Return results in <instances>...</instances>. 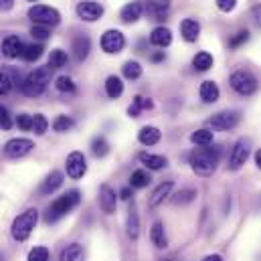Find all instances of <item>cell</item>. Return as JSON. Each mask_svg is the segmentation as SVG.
I'll return each mask as SVG.
<instances>
[{
    "mask_svg": "<svg viewBox=\"0 0 261 261\" xmlns=\"http://www.w3.org/2000/svg\"><path fill=\"white\" fill-rule=\"evenodd\" d=\"M221 160V148L219 146H200L195 148L189 156V164L198 176H211L217 170V164Z\"/></svg>",
    "mask_w": 261,
    "mask_h": 261,
    "instance_id": "6da1fadb",
    "label": "cell"
},
{
    "mask_svg": "<svg viewBox=\"0 0 261 261\" xmlns=\"http://www.w3.org/2000/svg\"><path fill=\"white\" fill-rule=\"evenodd\" d=\"M51 83V69L49 67H39V69H35V71H31L22 81H20V91L24 93V95H29V97H37V95H41L45 89H47V85Z\"/></svg>",
    "mask_w": 261,
    "mask_h": 261,
    "instance_id": "7a4b0ae2",
    "label": "cell"
},
{
    "mask_svg": "<svg viewBox=\"0 0 261 261\" xmlns=\"http://www.w3.org/2000/svg\"><path fill=\"white\" fill-rule=\"evenodd\" d=\"M79 200H81L79 191H67L65 195L57 196V198L51 202V206L47 208L45 221H47V223H57L61 217L69 215V213L79 204Z\"/></svg>",
    "mask_w": 261,
    "mask_h": 261,
    "instance_id": "3957f363",
    "label": "cell"
},
{
    "mask_svg": "<svg viewBox=\"0 0 261 261\" xmlns=\"http://www.w3.org/2000/svg\"><path fill=\"white\" fill-rule=\"evenodd\" d=\"M39 223V211L37 208H29L24 213H20L14 221H12V227H10V233H12V239L14 241H27L31 237V233L35 231Z\"/></svg>",
    "mask_w": 261,
    "mask_h": 261,
    "instance_id": "277c9868",
    "label": "cell"
},
{
    "mask_svg": "<svg viewBox=\"0 0 261 261\" xmlns=\"http://www.w3.org/2000/svg\"><path fill=\"white\" fill-rule=\"evenodd\" d=\"M229 83H231L233 91L239 93V95H243V97L253 95V93L257 91V87H259L257 77H255L251 71H245V69L235 71V73L229 77Z\"/></svg>",
    "mask_w": 261,
    "mask_h": 261,
    "instance_id": "5b68a950",
    "label": "cell"
},
{
    "mask_svg": "<svg viewBox=\"0 0 261 261\" xmlns=\"http://www.w3.org/2000/svg\"><path fill=\"white\" fill-rule=\"evenodd\" d=\"M29 18L35 24H43V27H55L61 22V14L57 8L47 6V4H35L29 8Z\"/></svg>",
    "mask_w": 261,
    "mask_h": 261,
    "instance_id": "8992f818",
    "label": "cell"
},
{
    "mask_svg": "<svg viewBox=\"0 0 261 261\" xmlns=\"http://www.w3.org/2000/svg\"><path fill=\"white\" fill-rule=\"evenodd\" d=\"M249 154H251V140H249V138H239V140L233 144V148H231L229 168H231V170H239V168L247 162Z\"/></svg>",
    "mask_w": 261,
    "mask_h": 261,
    "instance_id": "52a82bcc",
    "label": "cell"
},
{
    "mask_svg": "<svg viewBox=\"0 0 261 261\" xmlns=\"http://www.w3.org/2000/svg\"><path fill=\"white\" fill-rule=\"evenodd\" d=\"M239 120H241V114H239V112H235V110H223V112H217V114L208 120V124L213 126V130L227 132V130L237 128Z\"/></svg>",
    "mask_w": 261,
    "mask_h": 261,
    "instance_id": "ba28073f",
    "label": "cell"
},
{
    "mask_svg": "<svg viewBox=\"0 0 261 261\" xmlns=\"http://www.w3.org/2000/svg\"><path fill=\"white\" fill-rule=\"evenodd\" d=\"M35 148V142L29 138H12L4 144V156L6 158H22L31 154Z\"/></svg>",
    "mask_w": 261,
    "mask_h": 261,
    "instance_id": "9c48e42d",
    "label": "cell"
},
{
    "mask_svg": "<svg viewBox=\"0 0 261 261\" xmlns=\"http://www.w3.org/2000/svg\"><path fill=\"white\" fill-rule=\"evenodd\" d=\"M65 170L73 180H79V178H83V176H85V172H87V160H85L83 152L75 150V152H71V154L67 156Z\"/></svg>",
    "mask_w": 261,
    "mask_h": 261,
    "instance_id": "30bf717a",
    "label": "cell"
},
{
    "mask_svg": "<svg viewBox=\"0 0 261 261\" xmlns=\"http://www.w3.org/2000/svg\"><path fill=\"white\" fill-rule=\"evenodd\" d=\"M126 47V37L122 35V31H116V29H110L101 35V49L108 53V55H116L120 53L122 49Z\"/></svg>",
    "mask_w": 261,
    "mask_h": 261,
    "instance_id": "8fae6325",
    "label": "cell"
},
{
    "mask_svg": "<svg viewBox=\"0 0 261 261\" xmlns=\"http://www.w3.org/2000/svg\"><path fill=\"white\" fill-rule=\"evenodd\" d=\"M77 14H79V18H83L87 22H95L103 16V6L95 0H83L77 4Z\"/></svg>",
    "mask_w": 261,
    "mask_h": 261,
    "instance_id": "7c38bea8",
    "label": "cell"
},
{
    "mask_svg": "<svg viewBox=\"0 0 261 261\" xmlns=\"http://www.w3.org/2000/svg\"><path fill=\"white\" fill-rule=\"evenodd\" d=\"M116 206H118V195H116V191L110 185H101V189H99V208L106 215H114L116 213Z\"/></svg>",
    "mask_w": 261,
    "mask_h": 261,
    "instance_id": "4fadbf2b",
    "label": "cell"
},
{
    "mask_svg": "<svg viewBox=\"0 0 261 261\" xmlns=\"http://www.w3.org/2000/svg\"><path fill=\"white\" fill-rule=\"evenodd\" d=\"M170 10V0H146V14L152 20H164Z\"/></svg>",
    "mask_w": 261,
    "mask_h": 261,
    "instance_id": "5bb4252c",
    "label": "cell"
},
{
    "mask_svg": "<svg viewBox=\"0 0 261 261\" xmlns=\"http://www.w3.org/2000/svg\"><path fill=\"white\" fill-rule=\"evenodd\" d=\"M22 51H24V45H22V41L16 35H10V37H6L2 41V53H4V57L16 59V57H22Z\"/></svg>",
    "mask_w": 261,
    "mask_h": 261,
    "instance_id": "9a60e30c",
    "label": "cell"
},
{
    "mask_svg": "<svg viewBox=\"0 0 261 261\" xmlns=\"http://www.w3.org/2000/svg\"><path fill=\"white\" fill-rule=\"evenodd\" d=\"M73 51H75V59L77 61H85L89 57V51H91V41L87 35H77L73 39Z\"/></svg>",
    "mask_w": 261,
    "mask_h": 261,
    "instance_id": "2e32d148",
    "label": "cell"
},
{
    "mask_svg": "<svg viewBox=\"0 0 261 261\" xmlns=\"http://www.w3.org/2000/svg\"><path fill=\"white\" fill-rule=\"evenodd\" d=\"M172 189H174V182H172V180L160 182V185L154 189L152 196H150V206H158V204H162L168 196L172 195Z\"/></svg>",
    "mask_w": 261,
    "mask_h": 261,
    "instance_id": "e0dca14e",
    "label": "cell"
},
{
    "mask_svg": "<svg viewBox=\"0 0 261 261\" xmlns=\"http://www.w3.org/2000/svg\"><path fill=\"white\" fill-rule=\"evenodd\" d=\"M180 35H182V39H185L187 43H195L196 39H198V35H200V24H198V20H195V18H185V20L180 22Z\"/></svg>",
    "mask_w": 261,
    "mask_h": 261,
    "instance_id": "ac0fdd59",
    "label": "cell"
},
{
    "mask_svg": "<svg viewBox=\"0 0 261 261\" xmlns=\"http://www.w3.org/2000/svg\"><path fill=\"white\" fill-rule=\"evenodd\" d=\"M150 43H152L154 47H160V49L168 47V45L172 43V33H170V29H166V27H156V29L150 33Z\"/></svg>",
    "mask_w": 261,
    "mask_h": 261,
    "instance_id": "d6986e66",
    "label": "cell"
},
{
    "mask_svg": "<svg viewBox=\"0 0 261 261\" xmlns=\"http://www.w3.org/2000/svg\"><path fill=\"white\" fill-rule=\"evenodd\" d=\"M198 93H200V99L204 103H215L221 97V89H219V85L215 81H202Z\"/></svg>",
    "mask_w": 261,
    "mask_h": 261,
    "instance_id": "ffe728a7",
    "label": "cell"
},
{
    "mask_svg": "<svg viewBox=\"0 0 261 261\" xmlns=\"http://www.w3.org/2000/svg\"><path fill=\"white\" fill-rule=\"evenodd\" d=\"M150 243L156 247V249H166L168 247V239H166V231H164V225L160 221H156L150 229Z\"/></svg>",
    "mask_w": 261,
    "mask_h": 261,
    "instance_id": "44dd1931",
    "label": "cell"
},
{
    "mask_svg": "<svg viewBox=\"0 0 261 261\" xmlns=\"http://www.w3.org/2000/svg\"><path fill=\"white\" fill-rule=\"evenodd\" d=\"M140 162L148 168V170H160V168H164L166 164H168V160H166V156H160V154H150V152H142L140 156Z\"/></svg>",
    "mask_w": 261,
    "mask_h": 261,
    "instance_id": "7402d4cb",
    "label": "cell"
},
{
    "mask_svg": "<svg viewBox=\"0 0 261 261\" xmlns=\"http://www.w3.org/2000/svg\"><path fill=\"white\" fill-rule=\"evenodd\" d=\"M160 138H162V132L158 130L156 126H144L142 130L138 132V140L144 146H154V144L160 142Z\"/></svg>",
    "mask_w": 261,
    "mask_h": 261,
    "instance_id": "603a6c76",
    "label": "cell"
},
{
    "mask_svg": "<svg viewBox=\"0 0 261 261\" xmlns=\"http://www.w3.org/2000/svg\"><path fill=\"white\" fill-rule=\"evenodd\" d=\"M61 185H63V174H61L59 170H53V172L43 180V185H41V195H51V193H55Z\"/></svg>",
    "mask_w": 261,
    "mask_h": 261,
    "instance_id": "cb8c5ba5",
    "label": "cell"
},
{
    "mask_svg": "<svg viewBox=\"0 0 261 261\" xmlns=\"http://www.w3.org/2000/svg\"><path fill=\"white\" fill-rule=\"evenodd\" d=\"M142 12H144V6L140 4V2H128L124 8H122V12H120V16H122V20L124 22H136L140 16H142Z\"/></svg>",
    "mask_w": 261,
    "mask_h": 261,
    "instance_id": "d4e9b609",
    "label": "cell"
},
{
    "mask_svg": "<svg viewBox=\"0 0 261 261\" xmlns=\"http://www.w3.org/2000/svg\"><path fill=\"white\" fill-rule=\"evenodd\" d=\"M85 259V251H83V245L79 243H69L65 249L61 251L59 261H83Z\"/></svg>",
    "mask_w": 261,
    "mask_h": 261,
    "instance_id": "484cf974",
    "label": "cell"
},
{
    "mask_svg": "<svg viewBox=\"0 0 261 261\" xmlns=\"http://www.w3.org/2000/svg\"><path fill=\"white\" fill-rule=\"evenodd\" d=\"M106 93H108L110 99H118L124 93V83H122V79L118 75H110L106 79Z\"/></svg>",
    "mask_w": 261,
    "mask_h": 261,
    "instance_id": "4316f807",
    "label": "cell"
},
{
    "mask_svg": "<svg viewBox=\"0 0 261 261\" xmlns=\"http://www.w3.org/2000/svg\"><path fill=\"white\" fill-rule=\"evenodd\" d=\"M140 235V217H138V208L132 202L130 211H128V237L132 241H136Z\"/></svg>",
    "mask_w": 261,
    "mask_h": 261,
    "instance_id": "83f0119b",
    "label": "cell"
},
{
    "mask_svg": "<svg viewBox=\"0 0 261 261\" xmlns=\"http://www.w3.org/2000/svg\"><path fill=\"white\" fill-rule=\"evenodd\" d=\"M91 152H93L95 158H103V156H108V152H110V144H108V140H106L103 136H95V138L91 140Z\"/></svg>",
    "mask_w": 261,
    "mask_h": 261,
    "instance_id": "f1b7e54d",
    "label": "cell"
},
{
    "mask_svg": "<svg viewBox=\"0 0 261 261\" xmlns=\"http://www.w3.org/2000/svg\"><path fill=\"white\" fill-rule=\"evenodd\" d=\"M213 140H215V134L211 130H204V128L191 134V142H193L195 146H211Z\"/></svg>",
    "mask_w": 261,
    "mask_h": 261,
    "instance_id": "f546056e",
    "label": "cell"
},
{
    "mask_svg": "<svg viewBox=\"0 0 261 261\" xmlns=\"http://www.w3.org/2000/svg\"><path fill=\"white\" fill-rule=\"evenodd\" d=\"M193 67H195L196 71H208V69L213 67V55H211L208 51L196 53L195 59H193Z\"/></svg>",
    "mask_w": 261,
    "mask_h": 261,
    "instance_id": "4dcf8cb0",
    "label": "cell"
},
{
    "mask_svg": "<svg viewBox=\"0 0 261 261\" xmlns=\"http://www.w3.org/2000/svg\"><path fill=\"white\" fill-rule=\"evenodd\" d=\"M150 174L146 170H134L130 176V187L132 189H146L150 185Z\"/></svg>",
    "mask_w": 261,
    "mask_h": 261,
    "instance_id": "1f68e13d",
    "label": "cell"
},
{
    "mask_svg": "<svg viewBox=\"0 0 261 261\" xmlns=\"http://www.w3.org/2000/svg\"><path fill=\"white\" fill-rule=\"evenodd\" d=\"M67 53L63 49H55V51H51V55H49V69L53 71V69H61V67L67 65Z\"/></svg>",
    "mask_w": 261,
    "mask_h": 261,
    "instance_id": "d6a6232c",
    "label": "cell"
},
{
    "mask_svg": "<svg viewBox=\"0 0 261 261\" xmlns=\"http://www.w3.org/2000/svg\"><path fill=\"white\" fill-rule=\"evenodd\" d=\"M122 73H124V77L130 79V81L140 79V77H142V65H140L138 61H126L124 67H122Z\"/></svg>",
    "mask_w": 261,
    "mask_h": 261,
    "instance_id": "836d02e7",
    "label": "cell"
},
{
    "mask_svg": "<svg viewBox=\"0 0 261 261\" xmlns=\"http://www.w3.org/2000/svg\"><path fill=\"white\" fill-rule=\"evenodd\" d=\"M43 45L41 43H35V45H29V47H24V51H22V59L24 61H37L41 55H43Z\"/></svg>",
    "mask_w": 261,
    "mask_h": 261,
    "instance_id": "e575fe53",
    "label": "cell"
},
{
    "mask_svg": "<svg viewBox=\"0 0 261 261\" xmlns=\"http://www.w3.org/2000/svg\"><path fill=\"white\" fill-rule=\"evenodd\" d=\"M196 196V191L195 189H182V191H178L174 198H172V202L174 204H189V202H193Z\"/></svg>",
    "mask_w": 261,
    "mask_h": 261,
    "instance_id": "d590c367",
    "label": "cell"
},
{
    "mask_svg": "<svg viewBox=\"0 0 261 261\" xmlns=\"http://www.w3.org/2000/svg\"><path fill=\"white\" fill-rule=\"evenodd\" d=\"M73 124L75 122L69 116H57L55 122H53V130L57 132V134H65V132H69L73 128Z\"/></svg>",
    "mask_w": 261,
    "mask_h": 261,
    "instance_id": "8d00e7d4",
    "label": "cell"
},
{
    "mask_svg": "<svg viewBox=\"0 0 261 261\" xmlns=\"http://www.w3.org/2000/svg\"><path fill=\"white\" fill-rule=\"evenodd\" d=\"M29 261H51V253L47 247L39 245V247H33L29 251Z\"/></svg>",
    "mask_w": 261,
    "mask_h": 261,
    "instance_id": "74e56055",
    "label": "cell"
},
{
    "mask_svg": "<svg viewBox=\"0 0 261 261\" xmlns=\"http://www.w3.org/2000/svg\"><path fill=\"white\" fill-rule=\"evenodd\" d=\"M55 87H57V91H61V93H73V91H75V83H73V79L67 77V75L57 77Z\"/></svg>",
    "mask_w": 261,
    "mask_h": 261,
    "instance_id": "f35d334b",
    "label": "cell"
},
{
    "mask_svg": "<svg viewBox=\"0 0 261 261\" xmlns=\"http://www.w3.org/2000/svg\"><path fill=\"white\" fill-rule=\"evenodd\" d=\"M49 128V122H47V118L43 116V114H35L33 116V132L37 134V136H43L45 132Z\"/></svg>",
    "mask_w": 261,
    "mask_h": 261,
    "instance_id": "ab89813d",
    "label": "cell"
},
{
    "mask_svg": "<svg viewBox=\"0 0 261 261\" xmlns=\"http://www.w3.org/2000/svg\"><path fill=\"white\" fill-rule=\"evenodd\" d=\"M249 41V31H239L237 35H233L229 39V49H239L241 45H245Z\"/></svg>",
    "mask_w": 261,
    "mask_h": 261,
    "instance_id": "60d3db41",
    "label": "cell"
},
{
    "mask_svg": "<svg viewBox=\"0 0 261 261\" xmlns=\"http://www.w3.org/2000/svg\"><path fill=\"white\" fill-rule=\"evenodd\" d=\"M31 35H33V39H37V41H47V39L51 37V31H49V27L35 24V27L31 29Z\"/></svg>",
    "mask_w": 261,
    "mask_h": 261,
    "instance_id": "b9f144b4",
    "label": "cell"
},
{
    "mask_svg": "<svg viewBox=\"0 0 261 261\" xmlns=\"http://www.w3.org/2000/svg\"><path fill=\"white\" fill-rule=\"evenodd\" d=\"M12 89V77L6 71H0V95H6Z\"/></svg>",
    "mask_w": 261,
    "mask_h": 261,
    "instance_id": "7bdbcfd3",
    "label": "cell"
},
{
    "mask_svg": "<svg viewBox=\"0 0 261 261\" xmlns=\"http://www.w3.org/2000/svg\"><path fill=\"white\" fill-rule=\"evenodd\" d=\"M16 126H18L20 130L31 132L33 130V116H29V114H20V116L16 118Z\"/></svg>",
    "mask_w": 261,
    "mask_h": 261,
    "instance_id": "ee69618b",
    "label": "cell"
},
{
    "mask_svg": "<svg viewBox=\"0 0 261 261\" xmlns=\"http://www.w3.org/2000/svg\"><path fill=\"white\" fill-rule=\"evenodd\" d=\"M0 128L2 130H10L12 128V120H10V114H8V110L0 103Z\"/></svg>",
    "mask_w": 261,
    "mask_h": 261,
    "instance_id": "f6af8a7d",
    "label": "cell"
},
{
    "mask_svg": "<svg viewBox=\"0 0 261 261\" xmlns=\"http://www.w3.org/2000/svg\"><path fill=\"white\" fill-rule=\"evenodd\" d=\"M134 103L144 112V110H152L154 108V101L150 97H144V95H134Z\"/></svg>",
    "mask_w": 261,
    "mask_h": 261,
    "instance_id": "bcb514c9",
    "label": "cell"
},
{
    "mask_svg": "<svg viewBox=\"0 0 261 261\" xmlns=\"http://www.w3.org/2000/svg\"><path fill=\"white\" fill-rule=\"evenodd\" d=\"M235 6H237V0H217V8L221 12H231L235 10Z\"/></svg>",
    "mask_w": 261,
    "mask_h": 261,
    "instance_id": "7dc6e473",
    "label": "cell"
},
{
    "mask_svg": "<svg viewBox=\"0 0 261 261\" xmlns=\"http://www.w3.org/2000/svg\"><path fill=\"white\" fill-rule=\"evenodd\" d=\"M251 18H253V22L261 27V4H255L253 6V10H251Z\"/></svg>",
    "mask_w": 261,
    "mask_h": 261,
    "instance_id": "c3c4849f",
    "label": "cell"
},
{
    "mask_svg": "<svg viewBox=\"0 0 261 261\" xmlns=\"http://www.w3.org/2000/svg\"><path fill=\"white\" fill-rule=\"evenodd\" d=\"M140 112H142V110L132 101V106L128 108V116H130V118H138V116H140Z\"/></svg>",
    "mask_w": 261,
    "mask_h": 261,
    "instance_id": "681fc988",
    "label": "cell"
},
{
    "mask_svg": "<svg viewBox=\"0 0 261 261\" xmlns=\"http://www.w3.org/2000/svg\"><path fill=\"white\" fill-rule=\"evenodd\" d=\"M154 63H160V61H164L166 59V55H164V51H156V53H152V57H150Z\"/></svg>",
    "mask_w": 261,
    "mask_h": 261,
    "instance_id": "f907efd6",
    "label": "cell"
},
{
    "mask_svg": "<svg viewBox=\"0 0 261 261\" xmlns=\"http://www.w3.org/2000/svg\"><path fill=\"white\" fill-rule=\"evenodd\" d=\"M120 198H124V200H130V198H132V187H126V189H122V191H120Z\"/></svg>",
    "mask_w": 261,
    "mask_h": 261,
    "instance_id": "816d5d0a",
    "label": "cell"
},
{
    "mask_svg": "<svg viewBox=\"0 0 261 261\" xmlns=\"http://www.w3.org/2000/svg\"><path fill=\"white\" fill-rule=\"evenodd\" d=\"M14 0H0V10H10Z\"/></svg>",
    "mask_w": 261,
    "mask_h": 261,
    "instance_id": "f5cc1de1",
    "label": "cell"
},
{
    "mask_svg": "<svg viewBox=\"0 0 261 261\" xmlns=\"http://www.w3.org/2000/svg\"><path fill=\"white\" fill-rule=\"evenodd\" d=\"M202 261H223V257L215 253V255H206V257H204V259H202Z\"/></svg>",
    "mask_w": 261,
    "mask_h": 261,
    "instance_id": "db71d44e",
    "label": "cell"
},
{
    "mask_svg": "<svg viewBox=\"0 0 261 261\" xmlns=\"http://www.w3.org/2000/svg\"><path fill=\"white\" fill-rule=\"evenodd\" d=\"M255 164H257V168H261V148L255 152Z\"/></svg>",
    "mask_w": 261,
    "mask_h": 261,
    "instance_id": "11a10c76",
    "label": "cell"
},
{
    "mask_svg": "<svg viewBox=\"0 0 261 261\" xmlns=\"http://www.w3.org/2000/svg\"><path fill=\"white\" fill-rule=\"evenodd\" d=\"M31 2H37V0H31Z\"/></svg>",
    "mask_w": 261,
    "mask_h": 261,
    "instance_id": "9f6ffc18",
    "label": "cell"
},
{
    "mask_svg": "<svg viewBox=\"0 0 261 261\" xmlns=\"http://www.w3.org/2000/svg\"><path fill=\"white\" fill-rule=\"evenodd\" d=\"M0 261H2V257H0Z\"/></svg>",
    "mask_w": 261,
    "mask_h": 261,
    "instance_id": "6f0895ef",
    "label": "cell"
}]
</instances>
